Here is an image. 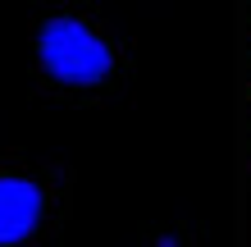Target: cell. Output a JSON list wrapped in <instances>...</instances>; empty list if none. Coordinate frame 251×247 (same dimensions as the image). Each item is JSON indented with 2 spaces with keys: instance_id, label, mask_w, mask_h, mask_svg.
I'll use <instances>...</instances> for the list:
<instances>
[{
  "instance_id": "cell-2",
  "label": "cell",
  "mask_w": 251,
  "mask_h": 247,
  "mask_svg": "<svg viewBox=\"0 0 251 247\" xmlns=\"http://www.w3.org/2000/svg\"><path fill=\"white\" fill-rule=\"evenodd\" d=\"M46 188L32 174H0V247H19L27 243L46 220Z\"/></svg>"
},
{
  "instance_id": "cell-1",
  "label": "cell",
  "mask_w": 251,
  "mask_h": 247,
  "mask_svg": "<svg viewBox=\"0 0 251 247\" xmlns=\"http://www.w3.org/2000/svg\"><path fill=\"white\" fill-rule=\"evenodd\" d=\"M32 51H37V64L50 82L82 87V92L110 82L114 64H119L114 46L87 19H78V14H50V19H41Z\"/></svg>"
}]
</instances>
